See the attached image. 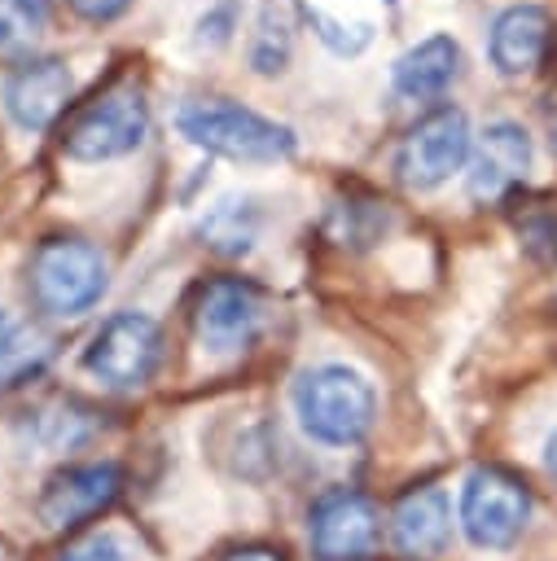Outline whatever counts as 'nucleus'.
<instances>
[{"instance_id": "nucleus-14", "label": "nucleus", "mask_w": 557, "mask_h": 561, "mask_svg": "<svg viewBox=\"0 0 557 561\" xmlns=\"http://www.w3.org/2000/svg\"><path fill=\"white\" fill-rule=\"evenodd\" d=\"M548 35H553V18L539 4H509L496 13L491 35H487V57L504 79H522L531 75L544 53H548Z\"/></svg>"}, {"instance_id": "nucleus-24", "label": "nucleus", "mask_w": 557, "mask_h": 561, "mask_svg": "<svg viewBox=\"0 0 557 561\" xmlns=\"http://www.w3.org/2000/svg\"><path fill=\"white\" fill-rule=\"evenodd\" d=\"M219 561H285V552L272 548V543H241V548L224 552Z\"/></svg>"}, {"instance_id": "nucleus-15", "label": "nucleus", "mask_w": 557, "mask_h": 561, "mask_svg": "<svg viewBox=\"0 0 557 561\" xmlns=\"http://www.w3.org/2000/svg\"><path fill=\"white\" fill-rule=\"evenodd\" d=\"M461 75V44L452 35H425L408 53L395 57V92L408 101H439Z\"/></svg>"}, {"instance_id": "nucleus-8", "label": "nucleus", "mask_w": 557, "mask_h": 561, "mask_svg": "<svg viewBox=\"0 0 557 561\" xmlns=\"http://www.w3.org/2000/svg\"><path fill=\"white\" fill-rule=\"evenodd\" d=\"M263 329V289L246 276L202 280L193 294V333L211 355H241Z\"/></svg>"}, {"instance_id": "nucleus-6", "label": "nucleus", "mask_w": 557, "mask_h": 561, "mask_svg": "<svg viewBox=\"0 0 557 561\" xmlns=\"http://www.w3.org/2000/svg\"><path fill=\"white\" fill-rule=\"evenodd\" d=\"M461 530L478 548H513L531 522V491L518 473L500 465H478L461 482V504H456Z\"/></svg>"}, {"instance_id": "nucleus-3", "label": "nucleus", "mask_w": 557, "mask_h": 561, "mask_svg": "<svg viewBox=\"0 0 557 561\" xmlns=\"http://www.w3.org/2000/svg\"><path fill=\"white\" fill-rule=\"evenodd\" d=\"M26 289L44 316L75 320L110 289V259L83 237H44L26 267Z\"/></svg>"}, {"instance_id": "nucleus-23", "label": "nucleus", "mask_w": 557, "mask_h": 561, "mask_svg": "<svg viewBox=\"0 0 557 561\" xmlns=\"http://www.w3.org/2000/svg\"><path fill=\"white\" fill-rule=\"evenodd\" d=\"M83 22H114L118 13H127L132 0H66Z\"/></svg>"}, {"instance_id": "nucleus-27", "label": "nucleus", "mask_w": 557, "mask_h": 561, "mask_svg": "<svg viewBox=\"0 0 557 561\" xmlns=\"http://www.w3.org/2000/svg\"><path fill=\"white\" fill-rule=\"evenodd\" d=\"M390 4H395V0H390Z\"/></svg>"}, {"instance_id": "nucleus-4", "label": "nucleus", "mask_w": 557, "mask_h": 561, "mask_svg": "<svg viewBox=\"0 0 557 561\" xmlns=\"http://www.w3.org/2000/svg\"><path fill=\"white\" fill-rule=\"evenodd\" d=\"M167 337L149 311H114L83 346V368L114 390H140L162 368Z\"/></svg>"}, {"instance_id": "nucleus-2", "label": "nucleus", "mask_w": 557, "mask_h": 561, "mask_svg": "<svg viewBox=\"0 0 557 561\" xmlns=\"http://www.w3.org/2000/svg\"><path fill=\"white\" fill-rule=\"evenodd\" d=\"M175 131L206 149V153H219V158H232V162H285L294 158L298 140L285 123L250 110V105H237V101H189L180 105L175 114Z\"/></svg>"}, {"instance_id": "nucleus-21", "label": "nucleus", "mask_w": 557, "mask_h": 561, "mask_svg": "<svg viewBox=\"0 0 557 561\" xmlns=\"http://www.w3.org/2000/svg\"><path fill=\"white\" fill-rule=\"evenodd\" d=\"M53 561H136V557H132V548L118 535H88L83 543L57 552Z\"/></svg>"}, {"instance_id": "nucleus-20", "label": "nucleus", "mask_w": 557, "mask_h": 561, "mask_svg": "<svg viewBox=\"0 0 557 561\" xmlns=\"http://www.w3.org/2000/svg\"><path fill=\"white\" fill-rule=\"evenodd\" d=\"M92 434V412L75 399H53L35 412V438L48 447H75Z\"/></svg>"}, {"instance_id": "nucleus-9", "label": "nucleus", "mask_w": 557, "mask_h": 561, "mask_svg": "<svg viewBox=\"0 0 557 561\" xmlns=\"http://www.w3.org/2000/svg\"><path fill=\"white\" fill-rule=\"evenodd\" d=\"M382 539V517L373 495L355 486H329L311 500L307 513V543L316 561H364Z\"/></svg>"}, {"instance_id": "nucleus-17", "label": "nucleus", "mask_w": 557, "mask_h": 561, "mask_svg": "<svg viewBox=\"0 0 557 561\" xmlns=\"http://www.w3.org/2000/svg\"><path fill=\"white\" fill-rule=\"evenodd\" d=\"M254 232H259V215H254L250 202H237V197L219 202L202 224L206 245L219 250V254H246L254 245Z\"/></svg>"}, {"instance_id": "nucleus-10", "label": "nucleus", "mask_w": 557, "mask_h": 561, "mask_svg": "<svg viewBox=\"0 0 557 561\" xmlns=\"http://www.w3.org/2000/svg\"><path fill=\"white\" fill-rule=\"evenodd\" d=\"M118 495H123V469L114 460H79L44 478L35 513L48 530H75L96 513H105Z\"/></svg>"}, {"instance_id": "nucleus-16", "label": "nucleus", "mask_w": 557, "mask_h": 561, "mask_svg": "<svg viewBox=\"0 0 557 561\" xmlns=\"http://www.w3.org/2000/svg\"><path fill=\"white\" fill-rule=\"evenodd\" d=\"M48 355H53L48 337L35 333V329H26V324H18V320L0 307V390L39 377L44 364H48Z\"/></svg>"}, {"instance_id": "nucleus-26", "label": "nucleus", "mask_w": 557, "mask_h": 561, "mask_svg": "<svg viewBox=\"0 0 557 561\" xmlns=\"http://www.w3.org/2000/svg\"><path fill=\"white\" fill-rule=\"evenodd\" d=\"M548 136H553V149H557V92H553V105H548Z\"/></svg>"}, {"instance_id": "nucleus-7", "label": "nucleus", "mask_w": 557, "mask_h": 561, "mask_svg": "<svg viewBox=\"0 0 557 561\" xmlns=\"http://www.w3.org/2000/svg\"><path fill=\"white\" fill-rule=\"evenodd\" d=\"M474 136H469V118L456 105H439L425 118H417L408 127V136L395 149V175L403 188L412 193H430L439 184H447L465 162H469Z\"/></svg>"}, {"instance_id": "nucleus-25", "label": "nucleus", "mask_w": 557, "mask_h": 561, "mask_svg": "<svg viewBox=\"0 0 557 561\" xmlns=\"http://www.w3.org/2000/svg\"><path fill=\"white\" fill-rule=\"evenodd\" d=\"M544 469H548V478H557V430L544 443Z\"/></svg>"}, {"instance_id": "nucleus-22", "label": "nucleus", "mask_w": 557, "mask_h": 561, "mask_svg": "<svg viewBox=\"0 0 557 561\" xmlns=\"http://www.w3.org/2000/svg\"><path fill=\"white\" fill-rule=\"evenodd\" d=\"M307 18H311V26H320L316 35H320V39H325L333 53H360V48H364V44L346 39V35H342V22H333L329 13H320V9H307Z\"/></svg>"}, {"instance_id": "nucleus-1", "label": "nucleus", "mask_w": 557, "mask_h": 561, "mask_svg": "<svg viewBox=\"0 0 557 561\" xmlns=\"http://www.w3.org/2000/svg\"><path fill=\"white\" fill-rule=\"evenodd\" d=\"M298 425L325 447H355L377 421L373 381L346 364H316L294 381Z\"/></svg>"}, {"instance_id": "nucleus-5", "label": "nucleus", "mask_w": 557, "mask_h": 561, "mask_svg": "<svg viewBox=\"0 0 557 561\" xmlns=\"http://www.w3.org/2000/svg\"><path fill=\"white\" fill-rule=\"evenodd\" d=\"M149 136V101L140 88H110L83 110L61 131V149L75 162H110L132 149H140Z\"/></svg>"}, {"instance_id": "nucleus-13", "label": "nucleus", "mask_w": 557, "mask_h": 561, "mask_svg": "<svg viewBox=\"0 0 557 561\" xmlns=\"http://www.w3.org/2000/svg\"><path fill=\"white\" fill-rule=\"evenodd\" d=\"M452 543V504L447 491L425 482L408 486L390 508V548L403 561H439Z\"/></svg>"}, {"instance_id": "nucleus-12", "label": "nucleus", "mask_w": 557, "mask_h": 561, "mask_svg": "<svg viewBox=\"0 0 557 561\" xmlns=\"http://www.w3.org/2000/svg\"><path fill=\"white\" fill-rule=\"evenodd\" d=\"M531 158H535V145L526 136L522 123H491L478 145L469 149V171H465V184H469V197L474 202H504L531 171Z\"/></svg>"}, {"instance_id": "nucleus-19", "label": "nucleus", "mask_w": 557, "mask_h": 561, "mask_svg": "<svg viewBox=\"0 0 557 561\" xmlns=\"http://www.w3.org/2000/svg\"><path fill=\"white\" fill-rule=\"evenodd\" d=\"M289 48H294V26L276 4H263L259 13V35L250 44V66L259 75H281L289 66Z\"/></svg>"}, {"instance_id": "nucleus-11", "label": "nucleus", "mask_w": 557, "mask_h": 561, "mask_svg": "<svg viewBox=\"0 0 557 561\" xmlns=\"http://www.w3.org/2000/svg\"><path fill=\"white\" fill-rule=\"evenodd\" d=\"M70 92H75V75L61 57H31L13 66L0 83V101L22 131L53 127L57 114L70 105Z\"/></svg>"}, {"instance_id": "nucleus-18", "label": "nucleus", "mask_w": 557, "mask_h": 561, "mask_svg": "<svg viewBox=\"0 0 557 561\" xmlns=\"http://www.w3.org/2000/svg\"><path fill=\"white\" fill-rule=\"evenodd\" d=\"M48 31V0H0V57H22Z\"/></svg>"}]
</instances>
